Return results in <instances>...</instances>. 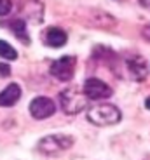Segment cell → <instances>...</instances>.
Returning <instances> with one entry per match:
<instances>
[{
    "label": "cell",
    "instance_id": "cell-10",
    "mask_svg": "<svg viewBox=\"0 0 150 160\" xmlns=\"http://www.w3.org/2000/svg\"><path fill=\"white\" fill-rule=\"evenodd\" d=\"M11 30L14 32V35L18 37V38L21 40V42H24V44H28V33H26V23L21 19H16L11 23Z\"/></svg>",
    "mask_w": 150,
    "mask_h": 160
},
{
    "label": "cell",
    "instance_id": "cell-2",
    "mask_svg": "<svg viewBox=\"0 0 150 160\" xmlns=\"http://www.w3.org/2000/svg\"><path fill=\"white\" fill-rule=\"evenodd\" d=\"M59 104H61V110L66 115H77V113H80L87 106V98H85L84 91L80 87L73 85V87H68L65 91H61Z\"/></svg>",
    "mask_w": 150,
    "mask_h": 160
},
{
    "label": "cell",
    "instance_id": "cell-9",
    "mask_svg": "<svg viewBox=\"0 0 150 160\" xmlns=\"http://www.w3.org/2000/svg\"><path fill=\"white\" fill-rule=\"evenodd\" d=\"M44 40L51 47H63L66 44V40H68V37L61 28H49L44 35Z\"/></svg>",
    "mask_w": 150,
    "mask_h": 160
},
{
    "label": "cell",
    "instance_id": "cell-1",
    "mask_svg": "<svg viewBox=\"0 0 150 160\" xmlns=\"http://www.w3.org/2000/svg\"><path fill=\"white\" fill-rule=\"evenodd\" d=\"M121 118H122L121 110L115 104H110V103L94 104L87 110V120L94 125H100V127L115 125L121 122Z\"/></svg>",
    "mask_w": 150,
    "mask_h": 160
},
{
    "label": "cell",
    "instance_id": "cell-13",
    "mask_svg": "<svg viewBox=\"0 0 150 160\" xmlns=\"http://www.w3.org/2000/svg\"><path fill=\"white\" fill-rule=\"evenodd\" d=\"M0 75H2V77H9V75H11V68H9V64L0 63Z\"/></svg>",
    "mask_w": 150,
    "mask_h": 160
},
{
    "label": "cell",
    "instance_id": "cell-3",
    "mask_svg": "<svg viewBox=\"0 0 150 160\" xmlns=\"http://www.w3.org/2000/svg\"><path fill=\"white\" fill-rule=\"evenodd\" d=\"M72 146H73V138L68 136V134H49V136L42 138L39 141L37 150L47 157H53L66 152Z\"/></svg>",
    "mask_w": 150,
    "mask_h": 160
},
{
    "label": "cell",
    "instance_id": "cell-6",
    "mask_svg": "<svg viewBox=\"0 0 150 160\" xmlns=\"http://www.w3.org/2000/svg\"><path fill=\"white\" fill-rule=\"evenodd\" d=\"M54 112H56L54 101L45 96H39L35 99H32V103H30V115L37 120L49 118V117L54 115Z\"/></svg>",
    "mask_w": 150,
    "mask_h": 160
},
{
    "label": "cell",
    "instance_id": "cell-16",
    "mask_svg": "<svg viewBox=\"0 0 150 160\" xmlns=\"http://www.w3.org/2000/svg\"><path fill=\"white\" fill-rule=\"evenodd\" d=\"M145 106H147V108L150 110V96H148V98H147V99H145Z\"/></svg>",
    "mask_w": 150,
    "mask_h": 160
},
{
    "label": "cell",
    "instance_id": "cell-15",
    "mask_svg": "<svg viewBox=\"0 0 150 160\" xmlns=\"http://www.w3.org/2000/svg\"><path fill=\"white\" fill-rule=\"evenodd\" d=\"M140 4H142L145 9H148V11H150V0H140Z\"/></svg>",
    "mask_w": 150,
    "mask_h": 160
},
{
    "label": "cell",
    "instance_id": "cell-11",
    "mask_svg": "<svg viewBox=\"0 0 150 160\" xmlns=\"http://www.w3.org/2000/svg\"><path fill=\"white\" fill-rule=\"evenodd\" d=\"M0 56L12 61V59H16L18 58V52L14 51V47H12L11 44H7L5 40H0Z\"/></svg>",
    "mask_w": 150,
    "mask_h": 160
},
{
    "label": "cell",
    "instance_id": "cell-14",
    "mask_svg": "<svg viewBox=\"0 0 150 160\" xmlns=\"http://www.w3.org/2000/svg\"><path fill=\"white\" fill-rule=\"evenodd\" d=\"M142 33H143V37H145V38H147V40H148V42H150V26H145Z\"/></svg>",
    "mask_w": 150,
    "mask_h": 160
},
{
    "label": "cell",
    "instance_id": "cell-12",
    "mask_svg": "<svg viewBox=\"0 0 150 160\" xmlns=\"http://www.w3.org/2000/svg\"><path fill=\"white\" fill-rule=\"evenodd\" d=\"M11 11H12L11 0H0V16H7Z\"/></svg>",
    "mask_w": 150,
    "mask_h": 160
},
{
    "label": "cell",
    "instance_id": "cell-7",
    "mask_svg": "<svg viewBox=\"0 0 150 160\" xmlns=\"http://www.w3.org/2000/svg\"><path fill=\"white\" fill-rule=\"evenodd\" d=\"M21 98V87L18 84H9L4 91L0 92V106H14Z\"/></svg>",
    "mask_w": 150,
    "mask_h": 160
},
{
    "label": "cell",
    "instance_id": "cell-4",
    "mask_svg": "<svg viewBox=\"0 0 150 160\" xmlns=\"http://www.w3.org/2000/svg\"><path fill=\"white\" fill-rule=\"evenodd\" d=\"M49 72L54 78L61 80V82H68V80L73 78V73H75V58L73 56L59 58L51 64Z\"/></svg>",
    "mask_w": 150,
    "mask_h": 160
},
{
    "label": "cell",
    "instance_id": "cell-8",
    "mask_svg": "<svg viewBox=\"0 0 150 160\" xmlns=\"http://www.w3.org/2000/svg\"><path fill=\"white\" fill-rule=\"evenodd\" d=\"M127 68H129L131 75H133L136 80H143L147 77V72H148L147 63L143 61V58H140V56L127 58Z\"/></svg>",
    "mask_w": 150,
    "mask_h": 160
},
{
    "label": "cell",
    "instance_id": "cell-5",
    "mask_svg": "<svg viewBox=\"0 0 150 160\" xmlns=\"http://www.w3.org/2000/svg\"><path fill=\"white\" fill-rule=\"evenodd\" d=\"M82 91H84V94H85L87 99H94V101L106 99V98L112 96V89H110V85H106L103 80L96 78V77H91V78L85 80Z\"/></svg>",
    "mask_w": 150,
    "mask_h": 160
}]
</instances>
